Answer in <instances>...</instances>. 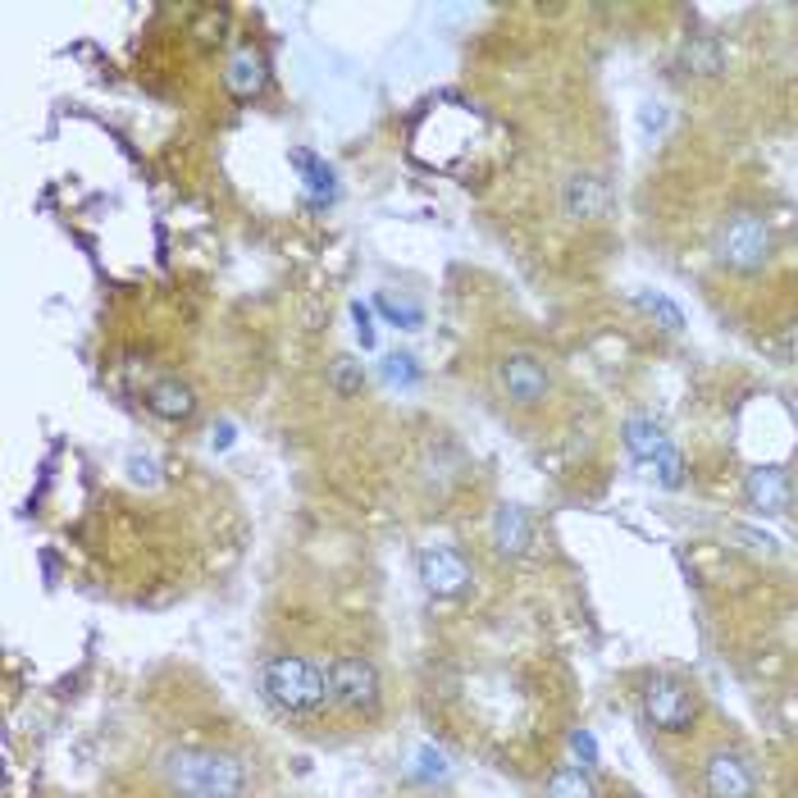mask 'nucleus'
Segmentation results:
<instances>
[{"mask_svg":"<svg viewBox=\"0 0 798 798\" xmlns=\"http://www.w3.org/2000/svg\"><path fill=\"white\" fill-rule=\"evenodd\" d=\"M502 388L516 402H539L548 393V370L535 356H507L502 361Z\"/></svg>","mask_w":798,"mask_h":798,"instance_id":"obj_10","label":"nucleus"},{"mask_svg":"<svg viewBox=\"0 0 798 798\" xmlns=\"http://www.w3.org/2000/svg\"><path fill=\"white\" fill-rule=\"evenodd\" d=\"M374 307L384 311L393 324H402V329H421V324H425V315H421V307H415V301H402V297H379Z\"/></svg>","mask_w":798,"mask_h":798,"instance_id":"obj_19","label":"nucleus"},{"mask_svg":"<svg viewBox=\"0 0 798 798\" xmlns=\"http://www.w3.org/2000/svg\"><path fill=\"white\" fill-rule=\"evenodd\" d=\"M352 320H356V333H361V348H370V342H374V324H370V311L361 307V301L352 307Z\"/></svg>","mask_w":798,"mask_h":798,"instance_id":"obj_25","label":"nucleus"},{"mask_svg":"<svg viewBox=\"0 0 798 798\" xmlns=\"http://www.w3.org/2000/svg\"><path fill=\"white\" fill-rule=\"evenodd\" d=\"M329 384H333L342 397L361 393V384H365V370H361V361H356V356H338V361L329 365Z\"/></svg>","mask_w":798,"mask_h":798,"instance_id":"obj_18","label":"nucleus"},{"mask_svg":"<svg viewBox=\"0 0 798 798\" xmlns=\"http://www.w3.org/2000/svg\"><path fill=\"white\" fill-rule=\"evenodd\" d=\"M643 712H649V721H653L657 730L680 735V730L694 726L698 703H694L690 684H680V680H671V675H657V680H649V690H643Z\"/></svg>","mask_w":798,"mask_h":798,"instance_id":"obj_4","label":"nucleus"},{"mask_svg":"<svg viewBox=\"0 0 798 798\" xmlns=\"http://www.w3.org/2000/svg\"><path fill=\"white\" fill-rule=\"evenodd\" d=\"M776 348H780L789 361H798V324H789V329L780 333V342H776Z\"/></svg>","mask_w":798,"mask_h":798,"instance_id":"obj_26","label":"nucleus"},{"mask_svg":"<svg viewBox=\"0 0 798 798\" xmlns=\"http://www.w3.org/2000/svg\"><path fill=\"white\" fill-rule=\"evenodd\" d=\"M384 379H388V384H415V379H421V370H415V356H411V352H388V356H384Z\"/></svg>","mask_w":798,"mask_h":798,"instance_id":"obj_22","label":"nucleus"},{"mask_svg":"<svg viewBox=\"0 0 798 798\" xmlns=\"http://www.w3.org/2000/svg\"><path fill=\"white\" fill-rule=\"evenodd\" d=\"M169 776L178 780V789L201 794V798H242L247 789L242 763L228 753H174Z\"/></svg>","mask_w":798,"mask_h":798,"instance_id":"obj_2","label":"nucleus"},{"mask_svg":"<svg viewBox=\"0 0 798 798\" xmlns=\"http://www.w3.org/2000/svg\"><path fill=\"white\" fill-rule=\"evenodd\" d=\"M639 128L649 133V137H653V133H662V128H666V110H662L657 101H649V105L639 110Z\"/></svg>","mask_w":798,"mask_h":798,"instance_id":"obj_24","label":"nucleus"},{"mask_svg":"<svg viewBox=\"0 0 798 798\" xmlns=\"http://www.w3.org/2000/svg\"><path fill=\"white\" fill-rule=\"evenodd\" d=\"M548 798H598V789H593L589 771L566 767V771H557V776L548 780Z\"/></svg>","mask_w":798,"mask_h":798,"instance_id":"obj_17","label":"nucleus"},{"mask_svg":"<svg viewBox=\"0 0 798 798\" xmlns=\"http://www.w3.org/2000/svg\"><path fill=\"white\" fill-rule=\"evenodd\" d=\"M684 64H690L694 73H703V79H712V73L726 69V46H721V37L712 32H698L684 42Z\"/></svg>","mask_w":798,"mask_h":798,"instance_id":"obj_15","label":"nucleus"},{"mask_svg":"<svg viewBox=\"0 0 798 798\" xmlns=\"http://www.w3.org/2000/svg\"><path fill=\"white\" fill-rule=\"evenodd\" d=\"M639 307H643V311H649V315H657L666 333H680V324H684V320H680V311L671 307V301H666V297H657V292H639Z\"/></svg>","mask_w":798,"mask_h":798,"instance_id":"obj_21","label":"nucleus"},{"mask_svg":"<svg viewBox=\"0 0 798 798\" xmlns=\"http://www.w3.org/2000/svg\"><path fill=\"white\" fill-rule=\"evenodd\" d=\"M224 83H228V92H234L238 101H251L265 87V55L256 46L234 51V60H228V69H224Z\"/></svg>","mask_w":798,"mask_h":798,"instance_id":"obj_11","label":"nucleus"},{"mask_svg":"<svg viewBox=\"0 0 798 798\" xmlns=\"http://www.w3.org/2000/svg\"><path fill=\"white\" fill-rule=\"evenodd\" d=\"M493 539H498L502 552L520 557L535 543V525H529V516L520 507H498V516H493Z\"/></svg>","mask_w":798,"mask_h":798,"instance_id":"obj_12","label":"nucleus"},{"mask_svg":"<svg viewBox=\"0 0 798 798\" xmlns=\"http://www.w3.org/2000/svg\"><path fill=\"white\" fill-rule=\"evenodd\" d=\"M421 580L429 593H462L470 580V566L456 548H429L421 552Z\"/></svg>","mask_w":798,"mask_h":798,"instance_id":"obj_7","label":"nucleus"},{"mask_svg":"<svg viewBox=\"0 0 798 798\" xmlns=\"http://www.w3.org/2000/svg\"><path fill=\"white\" fill-rule=\"evenodd\" d=\"M146 406L156 415H165V421H187V415L197 411V397H193V388H187V384H178V379H165V384L151 388Z\"/></svg>","mask_w":798,"mask_h":798,"instance_id":"obj_13","label":"nucleus"},{"mask_svg":"<svg viewBox=\"0 0 798 798\" xmlns=\"http://www.w3.org/2000/svg\"><path fill=\"white\" fill-rule=\"evenodd\" d=\"M744 493H748V502H753L757 511L780 516V511H789V502H794V479H789V470H780V466H757V470H748Z\"/></svg>","mask_w":798,"mask_h":798,"instance_id":"obj_6","label":"nucleus"},{"mask_svg":"<svg viewBox=\"0 0 798 798\" xmlns=\"http://www.w3.org/2000/svg\"><path fill=\"white\" fill-rule=\"evenodd\" d=\"M771 256V228L763 215H753V210H739L730 215L726 224H721V234H716V260L721 265H730L735 274H757L767 265Z\"/></svg>","mask_w":798,"mask_h":798,"instance_id":"obj_3","label":"nucleus"},{"mask_svg":"<svg viewBox=\"0 0 798 798\" xmlns=\"http://www.w3.org/2000/svg\"><path fill=\"white\" fill-rule=\"evenodd\" d=\"M570 744H576V753H580V757H593V739H589L584 730H576V735H570Z\"/></svg>","mask_w":798,"mask_h":798,"instance_id":"obj_27","label":"nucleus"},{"mask_svg":"<svg viewBox=\"0 0 798 798\" xmlns=\"http://www.w3.org/2000/svg\"><path fill=\"white\" fill-rule=\"evenodd\" d=\"M649 466H653L657 484H666V488H680V479H684V475H680V470H684V462H680V452H675L671 443H666V447H662V452L653 456Z\"/></svg>","mask_w":798,"mask_h":798,"instance_id":"obj_20","label":"nucleus"},{"mask_svg":"<svg viewBox=\"0 0 798 798\" xmlns=\"http://www.w3.org/2000/svg\"><path fill=\"white\" fill-rule=\"evenodd\" d=\"M329 698L348 712H374L379 707V671L365 657H338L329 666Z\"/></svg>","mask_w":798,"mask_h":798,"instance_id":"obj_5","label":"nucleus"},{"mask_svg":"<svg viewBox=\"0 0 798 798\" xmlns=\"http://www.w3.org/2000/svg\"><path fill=\"white\" fill-rule=\"evenodd\" d=\"M292 165L307 174L301 183H307V201L311 206H324V201H333V193H338V183H333V169L320 160V156H311V151H292Z\"/></svg>","mask_w":798,"mask_h":798,"instance_id":"obj_14","label":"nucleus"},{"mask_svg":"<svg viewBox=\"0 0 798 798\" xmlns=\"http://www.w3.org/2000/svg\"><path fill=\"white\" fill-rule=\"evenodd\" d=\"M625 447L639 456V462H653V456L666 447V434L657 421H649V415H634V421L625 425Z\"/></svg>","mask_w":798,"mask_h":798,"instance_id":"obj_16","label":"nucleus"},{"mask_svg":"<svg viewBox=\"0 0 798 798\" xmlns=\"http://www.w3.org/2000/svg\"><path fill=\"white\" fill-rule=\"evenodd\" d=\"M561 206L576 219H602L607 206H612V193H607V183L598 174H570L561 187Z\"/></svg>","mask_w":798,"mask_h":798,"instance_id":"obj_9","label":"nucleus"},{"mask_svg":"<svg viewBox=\"0 0 798 798\" xmlns=\"http://www.w3.org/2000/svg\"><path fill=\"white\" fill-rule=\"evenodd\" d=\"M703 780L712 798H753V771L739 753H712Z\"/></svg>","mask_w":798,"mask_h":798,"instance_id":"obj_8","label":"nucleus"},{"mask_svg":"<svg viewBox=\"0 0 798 798\" xmlns=\"http://www.w3.org/2000/svg\"><path fill=\"white\" fill-rule=\"evenodd\" d=\"M128 479H133V484H146V488L156 484V479H160V475H156V456H128Z\"/></svg>","mask_w":798,"mask_h":798,"instance_id":"obj_23","label":"nucleus"},{"mask_svg":"<svg viewBox=\"0 0 798 798\" xmlns=\"http://www.w3.org/2000/svg\"><path fill=\"white\" fill-rule=\"evenodd\" d=\"M260 690L288 716H315V712H324V703H333L329 698V671L311 657H297V653L265 657Z\"/></svg>","mask_w":798,"mask_h":798,"instance_id":"obj_1","label":"nucleus"}]
</instances>
